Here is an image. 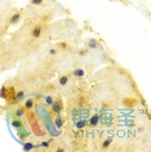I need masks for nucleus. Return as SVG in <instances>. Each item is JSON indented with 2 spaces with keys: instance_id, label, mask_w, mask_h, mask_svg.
Returning a JSON list of instances; mask_svg holds the SVG:
<instances>
[{
  "instance_id": "nucleus-7",
  "label": "nucleus",
  "mask_w": 151,
  "mask_h": 152,
  "mask_svg": "<svg viewBox=\"0 0 151 152\" xmlns=\"http://www.w3.org/2000/svg\"><path fill=\"white\" fill-rule=\"evenodd\" d=\"M54 125L57 127V129H61L63 127V117H61V115H57L56 118L54 120Z\"/></svg>"
},
{
  "instance_id": "nucleus-22",
  "label": "nucleus",
  "mask_w": 151,
  "mask_h": 152,
  "mask_svg": "<svg viewBox=\"0 0 151 152\" xmlns=\"http://www.w3.org/2000/svg\"><path fill=\"white\" fill-rule=\"evenodd\" d=\"M87 52H89L87 50H84V51H80V55H81V56H84V55H86Z\"/></svg>"
},
{
  "instance_id": "nucleus-9",
  "label": "nucleus",
  "mask_w": 151,
  "mask_h": 152,
  "mask_svg": "<svg viewBox=\"0 0 151 152\" xmlns=\"http://www.w3.org/2000/svg\"><path fill=\"white\" fill-rule=\"evenodd\" d=\"M0 98L4 100H8V88L5 86H1V88H0Z\"/></svg>"
},
{
  "instance_id": "nucleus-21",
  "label": "nucleus",
  "mask_w": 151,
  "mask_h": 152,
  "mask_svg": "<svg viewBox=\"0 0 151 152\" xmlns=\"http://www.w3.org/2000/svg\"><path fill=\"white\" fill-rule=\"evenodd\" d=\"M39 146H40V147H44V148H47V147L50 146V143H48V142H42V143H40Z\"/></svg>"
},
{
  "instance_id": "nucleus-8",
  "label": "nucleus",
  "mask_w": 151,
  "mask_h": 152,
  "mask_svg": "<svg viewBox=\"0 0 151 152\" xmlns=\"http://www.w3.org/2000/svg\"><path fill=\"white\" fill-rule=\"evenodd\" d=\"M40 33H42V26L38 25V26H35V27L33 29L32 35H33V38H39V37H40Z\"/></svg>"
},
{
  "instance_id": "nucleus-14",
  "label": "nucleus",
  "mask_w": 151,
  "mask_h": 152,
  "mask_svg": "<svg viewBox=\"0 0 151 152\" xmlns=\"http://www.w3.org/2000/svg\"><path fill=\"white\" fill-rule=\"evenodd\" d=\"M25 108L26 109H33L34 108V100L33 99H29L25 102Z\"/></svg>"
},
{
  "instance_id": "nucleus-19",
  "label": "nucleus",
  "mask_w": 151,
  "mask_h": 152,
  "mask_svg": "<svg viewBox=\"0 0 151 152\" xmlns=\"http://www.w3.org/2000/svg\"><path fill=\"white\" fill-rule=\"evenodd\" d=\"M57 52H59V50H57V48H51L50 50V55H57Z\"/></svg>"
},
{
  "instance_id": "nucleus-1",
  "label": "nucleus",
  "mask_w": 151,
  "mask_h": 152,
  "mask_svg": "<svg viewBox=\"0 0 151 152\" xmlns=\"http://www.w3.org/2000/svg\"><path fill=\"white\" fill-rule=\"evenodd\" d=\"M52 110L56 113V115H61V110H63V104H61L60 100H56V102L54 100V103H52Z\"/></svg>"
},
{
  "instance_id": "nucleus-13",
  "label": "nucleus",
  "mask_w": 151,
  "mask_h": 152,
  "mask_svg": "<svg viewBox=\"0 0 151 152\" xmlns=\"http://www.w3.org/2000/svg\"><path fill=\"white\" fill-rule=\"evenodd\" d=\"M59 83L61 86L68 85V83H69V77H68V75H61V77L59 78Z\"/></svg>"
},
{
  "instance_id": "nucleus-2",
  "label": "nucleus",
  "mask_w": 151,
  "mask_h": 152,
  "mask_svg": "<svg viewBox=\"0 0 151 152\" xmlns=\"http://www.w3.org/2000/svg\"><path fill=\"white\" fill-rule=\"evenodd\" d=\"M21 18H22V15L20 12H17V13H15V15L11 17L9 23H11V25H16V23H18L20 21H21Z\"/></svg>"
},
{
  "instance_id": "nucleus-12",
  "label": "nucleus",
  "mask_w": 151,
  "mask_h": 152,
  "mask_svg": "<svg viewBox=\"0 0 151 152\" xmlns=\"http://www.w3.org/2000/svg\"><path fill=\"white\" fill-rule=\"evenodd\" d=\"M25 99V92L23 91H18L16 94V100H15V103H20V102H22V100Z\"/></svg>"
},
{
  "instance_id": "nucleus-10",
  "label": "nucleus",
  "mask_w": 151,
  "mask_h": 152,
  "mask_svg": "<svg viewBox=\"0 0 151 152\" xmlns=\"http://www.w3.org/2000/svg\"><path fill=\"white\" fill-rule=\"evenodd\" d=\"M99 121H100V117H99L98 115H94L90 118V121H89V122H90V125L91 126H97L98 124H99Z\"/></svg>"
},
{
  "instance_id": "nucleus-18",
  "label": "nucleus",
  "mask_w": 151,
  "mask_h": 152,
  "mask_svg": "<svg viewBox=\"0 0 151 152\" xmlns=\"http://www.w3.org/2000/svg\"><path fill=\"white\" fill-rule=\"evenodd\" d=\"M109 144H111V139L104 140V142H103V148H107V147H109Z\"/></svg>"
},
{
  "instance_id": "nucleus-11",
  "label": "nucleus",
  "mask_w": 151,
  "mask_h": 152,
  "mask_svg": "<svg viewBox=\"0 0 151 152\" xmlns=\"http://www.w3.org/2000/svg\"><path fill=\"white\" fill-rule=\"evenodd\" d=\"M22 148H23V151H32L35 148V146H34V143H32V142H25Z\"/></svg>"
},
{
  "instance_id": "nucleus-5",
  "label": "nucleus",
  "mask_w": 151,
  "mask_h": 152,
  "mask_svg": "<svg viewBox=\"0 0 151 152\" xmlns=\"http://www.w3.org/2000/svg\"><path fill=\"white\" fill-rule=\"evenodd\" d=\"M72 74H73V77H76V78H84L85 77V70L81 69V68H77L72 72Z\"/></svg>"
},
{
  "instance_id": "nucleus-4",
  "label": "nucleus",
  "mask_w": 151,
  "mask_h": 152,
  "mask_svg": "<svg viewBox=\"0 0 151 152\" xmlns=\"http://www.w3.org/2000/svg\"><path fill=\"white\" fill-rule=\"evenodd\" d=\"M17 130H18V137L21 138V139H25V138H27V137L30 135L29 130L25 129V127H23V126H21V127H20V129H17Z\"/></svg>"
},
{
  "instance_id": "nucleus-16",
  "label": "nucleus",
  "mask_w": 151,
  "mask_h": 152,
  "mask_svg": "<svg viewBox=\"0 0 151 152\" xmlns=\"http://www.w3.org/2000/svg\"><path fill=\"white\" fill-rule=\"evenodd\" d=\"M44 100H46V103L48 105H52V103H54V99L51 98V96H46V98H44Z\"/></svg>"
},
{
  "instance_id": "nucleus-3",
  "label": "nucleus",
  "mask_w": 151,
  "mask_h": 152,
  "mask_svg": "<svg viewBox=\"0 0 151 152\" xmlns=\"http://www.w3.org/2000/svg\"><path fill=\"white\" fill-rule=\"evenodd\" d=\"M87 46L89 48H91V50H102V47L99 46V43H98V40L97 39H94V38H91V39H89V42H87Z\"/></svg>"
},
{
  "instance_id": "nucleus-17",
  "label": "nucleus",
  "mask_w": 151,
  "mask_h": 152,
  "mask_svg": "<svg viewBox=\"0 0 151 152\" xmlns=\"http://www.w3.org/2000/svg\"><path fill=\"white\" fill-rule=\"evenodd\" d=\"M30 3H32L33 5H40L43 3V0H30Z\"/></svg>"
},
{
  "instance_id": "nucleus-23",
  "label": "nucleus",
  "mask_w": 151,
  "mask_h": 152,
  "mask_svg": "<svg viewBox=\"0 0 151 152\" xmlns=\"http://www.w3.org/2000/svg\"><path fill=\"white\" fill-rule=\"evenodd\" d=\"M119 1H122V3H125V0H119Z\"/></svg>"
},
{
  "instance_id": "nucleus-6",
  "label": "nucleus",
  "mask_w": 151,
  "mask_h": 152,
  "mask_svg": "<svg viewBox=\"0 0 151 152\" xmlns=\"http://www.w3.org/2000/svg\"><path fill=\"white\" fill-rule=\"evenodd\" d=\"M12 126H13V127H16V129H20L21 126H23L22 120L20 118V117H15V118L12 120Z\"/></svg>"
},
{
  "instance_id": "nucleus-20",
  "label": "nucleus",
  "mask_w": 151,
  "mask_h": 152,
  "mask_svg": "<svg viewBox=\"0 0 151 152\" xmlns=\"http://www.w3.org/2000/svg\"><path fill=\"white\" fill-rule=\"evenodd\" d=\"M59 48H64V50H68L69 46H68L67 43H59Z\"/></svg>"
},
{
  "instance_id": "nucleus-15",
  "label": "nucleus",
  "mask_w": 151,
  "mask_h": 152,
  "mask_svg": "<svg viewBox=\"0 0 151 152\" xmlns=\"http://www.w3.org/2000/svg\"><path fill=\"white\" fill-rule=\"evenodd\" d=\"M23 115H25V110H23V108H18L15 112V117H20V118H21V117H23Z\"/></svg>"
}]
</instances>
